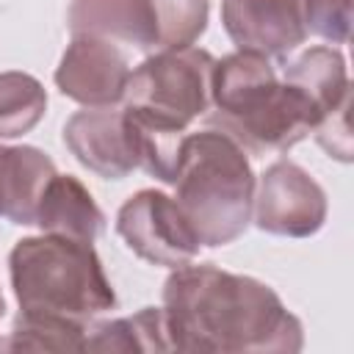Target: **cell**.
Here are the masks:
<instances>
[{
	"instance_id": "16",
	"label": "cell",
	"mask_w": 354,
	"mask_h": 354,
	"mask_svg": "<svg viewBox=\"0 0 354 354\" xmlns=\"http://www.w3.org/2000/svg\"><path fill=\"white\" fill-rule=\"evenodd\" d=\"M47 111L44 86L28 72H0V138L30 133Z\"/></svg>"
},
{
	"instance_id": "21",
	"label": "cell",
	"mask_w": 354,
	"mask_h": 354,
	"mask_svg": "<svg viewBox=\"0 0 354 354\" xmlns=\"http://www.w3.org/2000/svg\"><path fill=\"white\" fill-rule=\"evenodd\" d=\"M3 313H6V301H3V293H0V318H3Z\"/></svg>"
},
{
	"instance_id": "4",
	"label": "cell",
	"mask_w": 354,
	"mask_h": 354,
	"mask_svg": "<svg viewBox=\"0 0 354 354\" xmlns=\"http://www.w3.org/2000/svg\"><path fill=\"white\" fill-rule=\"evenodd\" d=\"M171 185L202 246H227L246 232L257 183L246 149L227 133L216 127L188 133Z\"/></svg>"
},
{
	"instance_id": "9",
	"label": "cell",
	"mask_w": 354,
	"mask_h": 354,
	"mask_svg": "<svg viewBox=\"0 0 354 354\" xmlns=\"http://www.w3.org/2000/svg\"><path fill=\"white\" fill-rule=\"evenodd\" d=\"M127 77V55L116 41L100 36H72L55 69L58 91L86 108L119 105Z\"/></svg>"
},
{
	"instance_id": "15",
	"label": "cell",
	"mask_w": 354,
	"mask_h": 354,
	"mask_svg": "<svg viewBox=\"0 0 354 354\" xmlns=\"http://www.w3.org/2000/svg\"><path fill=\"white\" fill-rule=\"evenodd\" d=\"M86 351H171L163 307H144L113 321H91Z\"/></svg>"
},
{
	"instance_id": "14",
	"label": "cell",
	"mask_w": 354,
	"mask_h": 354,
	"mask_svg": "<svg viewBox=\"0 0 354 354\" xmlns=\"http://www.w3.org/2000/svg\"><path fill=\"white\" fill-rule=\"evenodd\" d=\"M282 80L307 97V102L318 113V124L329 113H335L337 108L351 102V83H348V72H346V58L340 50H335L329 44H318V47H310L301 55H296L285 66Z\"/></svg>"
},
{
	"instance_id": "3",
	"label": "cell",
	"mask_w": 354,
	"mask_h": 354,
	"mask_svg": "<svg viewBox=\"0 0 354 354\" xmlns=\"http://www.w3.org/2000/svg\"><path fill=\"white\" fill-rule=\"evenodd\" d=\"M205 124L227 133L252 155L288 152L315 130L307 97L277 77L266 55L235 50L216 61Z\"/></svg>"
},
{
	"instance_id": "20",
	"label": "cell",
	"mask_w": 354,
	"mask_h": 354,
	"mask_svg": "<svg viewBox=\"0 0 354 354\" xmlns=\"http://www.w3.org/2000/svg\"><path fill=\"white\" fill-rule=\"evenodd\" d=\"M351 105V102H348ZM348 105L329 113L313 133L315 141L329 152V158H337L343 163L351 160V133H348Z\"/></svg>"
},
{
	"instance_id": "1",
	"label": "cell",
	"mask_w": 354,
	"mask_h": 354,
	"mask_svg": "<svg viewBox=\"0 0 354 354\" xmlns=\"http://www.w3.org/2000/svg\"><path fill=\"white\" fill-rule=\"evenodd\" d=\"M163 315L171 351L293 354L304 346L301 321L271 285L213 263L171 268Z\"/></svg>"
},
{
	"instance_id": "10",
	"label": "cell",
	"mask_w": 354,
	"mask_h": 354,
	"mask_svg": "<svg viewBox=\"0 0 354 354\" xmlns=\"http://www.w3.org/2000/svg\"><path fill=\"white\" fill-rule=\"evenodd\" d=\"M221 25L238 50L266 58H285L307 39L301 0H221Z\"/></svg>"
},
{
	"instance_id": "18",
	"label": "cell",
	"mask_w": 354,
	"mask_h": 354,
	"mask_svg": "<svg viewBox=\"0 0 354 354\" xmlns=\"http://www.w3.org/2000/svg\"><path fill=\"white\" fill-rule=\"evenodd\" d=\"M207 0H152L155 17V53L194 47L207 30Z\"/></svg>"
},
{
	"instance_id": "13",
	"label": "cell",
	"mask_w": 354,
	"mask_h": 354,
	"mask_svg": "<svg viewBox=\"0 0 354 354\" xmlns=\"http://www.w3.org/2000/svg\"><path fill=\"white\" fill-rule=\"evenodd\" d=\"M55 174L47 152L30 144H0V218L11 224H33L39 199Z\"/></svg>"
},
{
	"instance_id": "8",
	"label": "cell",
	"mask_w": 354,
	"mask_h": 354,
	"mask_svg": "<svg viewBox=\"0 0 354 354\" xmlns=\"http://www.w3.org/2000/svg\"><path fill=\"white\" fill-rule=\"evenodd\" d=\"M64 144L80 166L105 180H122L138 169L136 133L119 105H97L72 113L64 124Z\"/></svg>"
},
{
	"instance_id": "7",
	"label": "cell",
	"mask_w": 354,
	"mask_h": 354,
	"mask_svg": "<svg viewBox=\"0 0 354 354\" xmlns=\"http://www.w3.org/2000/svg\"><path fill=\"white\" fill-rule=\"evenodd\" d=\"M252 216L268 235L310 238L326 221V194L310 171L282 158L260 174Z\"/></svg>"
},
{
	"instance_id": "5",
	"label": "cell",
	"mask_w": 354,
	"mask_h": 354,
	"mask_svg": "<svg viewBox=\"0 0 354 354\" xmlns=\"http://www.w3.org/2000/svg\"><path fill=\"white\" fill-rule=\"evenodd\" d=\"M8 277L19 313L88 326L116 307V293L91 243L30 235L14 243Z\"/></svg>"
},
{
	"instance_id": "19",
	"label": "cell",
	"mask_w": 354,
	"mask_h": 354,
	"mask_svg": "<svg viewBox=\"0 0 354 354\" xmlns=\"http://www.w3.org/2000/svg\"><path fill=\"white\" fill-rule=\"evenodd\" d=\"M351 3L354 0H301L307 33L332 44H346L351 36Z\"/></svg>"
},
{
	"instance_id": "2",
	"label": "cell",
	"mask_w": 354,
	"mask_h": 354,
	"mask_svg": "<svg viewBox=\"0 0 354 354\" xmlns=\"http://www.w3.org/2000/svg\"><path fill=\"white\" fill-rule=\"evenodd\" d=\"M216 58L202 47L160 50L127 77L122 108L138 144V169L171 185L191 122L210 111Z\"/></svg>"
},
{
	"instance_id": "12",
	"label": "cell",
	"mask_w": 354,
	"mask_h": 354,
	"mask_svg": "<svg viewBox=\"0 0 354 354\" xmlns=\"http://www.w3.org/2000/svg\"><path fill=\"white\" fill-rule=\"evenodd\" d=\"M33 224H39V230L47 235L94 243L105 230V216L75 174L55 171L39 199Z\"/></svg>"
},
{
	"instance_id": "11",
	"label": "cell",
	"mask_w": 354,
	"mask_h": 354,
	"mask_svg": "<svg viewBox=\"0 0 354 354\" xmlns=\"http://www.w3.org/2000/svg\"><path fill=\"white\" fill-rule=\"evenodd\" d=\"M66 25L72 36H100L155 53L152 0H72Z\"/></svg>"
},
{
	"instance_id": "17",
	"label": "cell",
	"mask_w": 354,
	"mask_h": 354,
	"mask_svg": "<svg viewBox=\"0 0 354 354\" xmlns=\"http://www.w3.org/2000/svg\"><path fill=\"white\" fill-rule=\"evenodd\" d=\"M86 329L83 324L28 315L19 313L8 337L0 343L6 351H86Z\"/></svg>"
},
{
	"instance_id": "6",
	"label": "cell",
	"mask_w": 354,
	"mask_h": 354,
	"mask_svg": "<svg viewBox=\"0 0 354 354\" xmlns=\"http://www.w3.org/2000/svg\"><path fill=\"white\" fill-rule=\"evenodd\" d=\"M116 232L136 257L166 268L194 263V257L202 249L174 196L155 188L133 194L119 207Z\"/></svg>"
}]
</instances>
